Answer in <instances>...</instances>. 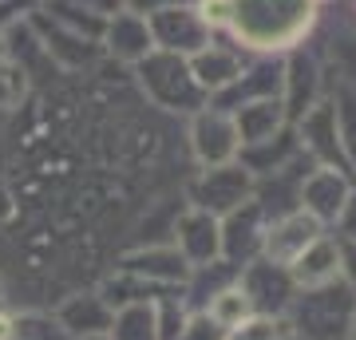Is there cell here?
<instances>
[{
  "label": "cell",
  "mask_w": 356,
  "mask_h": 340,
  "mask_svg": "<svg viewBox=\"0 0 356 340\" xmlns=\"http://www.w3.org/2000/svg\"><path fill=\"white\" fill-rule=\"evenodd\" d=\"M317 24V0H229V32L254 51H289Z\"/></svg>",
  "instance_id": "cell-1"
},
{
  "label": "cell",
  "mask_w": 356,
  "mask_h": 340,
  "mask_svg": "<svg viewBox=\"0 0 356 340\" xmlns=\"http://www.w3.org/2000/svg\"><path fill=\"white\" fill-rule=\"evenodd\" d=\"M289 309V325L297 340H353L356 289L344 277L317 285V289H301Z\"/></svg>",
  "instance_id": "cell-2"
},
{
  "label": "cell",
  "mask_w": 356,
  "mask_h": 340,
  "mask_svg": "<svg viewBox=\"0 0 356 340\" xmlns=\"http://www.w3.org/2000/svg\"><path fill=\"white\" fill-rule=\"evenodd\" d=\"M139 83L151 95L154 107L163 111H178V115H198L206 107V91L194 79L191 63L175 56V51H151L139 63Z\"/></svg>",
  "instance_id": "cell-3"
},
{
  "label": "cell",
  "mask_w": 356,
  "mask_h": 340,
  "mask_svg": "<svg viewBox=\"0 0 356 340\" xmlns=\"http://www.w3.org/2000/svg\"><path fill=\"white\" fill-rule=\"evenodd\" d=\"M254 198V175L242 163H222V166H206L202 175L191 182V202L198 210L214 218L234 214L238 206Z\"/></svg>",
  "instance_id": "cell-4"
},
{
  "label": "cell",
  "mask_w": 356,
  "mask_h": 340,
  "mask_svg": "<svg viewBox=\"0 0 356 340\" xmlns=\"http://www.w3.org/2000/svg\"><path fill=\"white\" fill-rule=\"evenodd\" d=\"M321 238V218H313L305 206H297L289 214H277L266 226V238H261V257L273 265H285L289 269L301 253Z\"/></svg>",
  "instance_id": "cell-5"
},
{
  "label": "cell",
  "mask_w": 356,
  "mask_h": 340,
  "mask_svg": "<svg viewBox=\"0 0 356 340\" xmlns=\"http://www.w3.org/2000/svg\"><path fill=\"white\" fill-rule=\"evenodd\" d=\"M154 36V48L175 51V56H194L210 44V28L198 16V8H186V4H170V8H159V13L147 16Z\"/></svg>",
  "instance_id": "cell-6"
},
{
  "label": "cell",
  "mask_w": 356,
  "mask_h": 340,
  "mask_svg": "<svg viewBox=\"0 0 356 340\" xmlns=\"http://www.w3.org/2000/svg\"><path fill=\"white\" fill-rule=\"evenodd\" d=\"M191 147L198 154L202 166H222L234 163L238 151H242V139H238V127H234V115L218 111V107H202L191 123Z\"/></svg>",
  "instance_id": "cell-7"
},
{
  "label": "cell",
  "mask_w": 356,
  "mask_h": 340,
  "mask_svg": "<svg viewBox=\"0 0 356 340\" xmlns=\"http://www.w3.org/2000/svg\"><path fill=\"white\" fill-rule=\"evenodd\" d=\"M297 139L313 159H321L325 166H337V170H348L353 159L344 154L341 131H337V111H332V99H321L317 107H309L301 119H297Z\"/></svg>",
  "instance_id": "cell-8"
},
{
  "label": "cell",
  "mask_w": 356,
  "mask_h": 340,
  "mask_svg": "<svg viewBox=\"0 0 356 340\" xmlns=\"http://www.w3.org/2000/svg\"><path fill=\"white\" fill-rule=\"evenodd\" d=\"M175 245L178 253L191 261V269L222 261V222L206 210H182L175 222Z\"/></svg>",
  "instance_id": "cell-9"
},
{
  "label": "cell",
  "mask_w": 356,
  "mask_h": 340,
  "mask_svg": "<svg viewBox=\"0 0 356 340\" xmlns=\"http://www.w3.org/2000/svg\"><path fill=\"white\" fill-rule=\"evenodd\" d=\"M238 285L245 289V297H250V305H254L257 313H281V316H285V309H289L293 297H297L293 273L285 269V265L266 261V257L245 265Z\"/></svg>",
  "instance_id": "cell-10"
},
{
  "label": "cell",
  "mask_w": 356,
  "mask_h": 340,
  "mask_svg": "<svg viewBox=\"0 0 356 340\" xmlns=\"http://www.w3.org/2000/svg\"><path fill=\"white\" fill-rule=\"evenodd\" d=\"M261 218H266V210L257 198H250L234 214H226V222H222V261H229L234 269H245L254 261V253L261 250V238H266Z\"/></svg>",
  "instance_id": "cell-11"
},
{
  "label": "cell",
  "mask_w": 356,
  "mask_h": 340,
  "mask_svg": "<svg viewBox=\"0 0 356 340\" xmlns=\"http://www.w3.org/2000/svg\"><path fill=\"white\" fill-rule=\"evenodd\" d=\"M348 198H353V186H348L344 170H337V166H317L301 182V206L321 222H337L344 214Z\"/></svg>",
  "instance_id": "cell-12"
},
{
  "label": "cell",
  "mask_w": 356,
  "mask_h": 340,
  "mask_svg": "<svg viewBox=\"0 0 356 340\" xmlns=\"http://www.w3.org/2000/svg\"><path fill=\"white\" fill-rule=\"evenodd\" d=\"M281 103H285V119H301L309 107L321 103V63L313 51H293V60L285 63V88H281Z\"/></svg>",
  "instance_id": "cell-13"
},
{
  "label": "cell",
  "mask_w": 356,
  "mask_h": 340,
  "mask_svg": "<svg viewBox=\"0 0 356 340\" xmlns=\"http://www.w3.org/2000/svg\"><path fill=\"white\" fill-rule=\"evenodd\" d=\"M285 88V67L281 63H254L234 79L226 91H218V111H238L254 99H273Z\"/></svg>",
  "instance_id": "cell-14"
},
{
  "label": "cell",
  "mask_w": 356,
  "mask_h": 340,
  "mask_svg": "<svg viewBox=\"0 0 356 340\" xmlns=\"http://www.w3.org/2000/svg\"><path fill=\"white\" fill-rule=\"evenodd\" d=\"M123 273H135L154 285H182L191 277V261L178 253V245H147L123 257Z\"/></svg>",
  "instance_id": "cell-15"
},
{
  "label": "cell",
  "mask_w": 356,
  "mask_h": 340,
  "mask_svg": "<svg viewBox=\"0 0 356 340\" xmlns=\"http://www.w3.org/2000/svg\"><path fill=\"white\" fill-rule=\"evenodd\" d=\"M289 273H293V285H297V289H317V285L337 281L341 277V241H332V238L321 234V238L289 265Z\"/></svg>",
  "instance_id": "cell-16"
},
{
  "label": "cell",
  "mask_w": 356,
  "mask_h": 340,
  "mask_svg": "<svg viewBox=\"0 0 356 340\" xmlns=\"http://www.w3.org/2000/svg\"><path fill=\"white\" fill-rule=\"evenodd\" d=\"M186 63H191L194 79L202 83V91H214V95H218V91H226L229 83H234V79L245 72V60H242V56H238L234 48H222V44H214V40H210L202 51H194Z\"/></svg>",
  "instance_id": "cell-17"
},
{
  "label": "cell",
  "mask_w": 356,
  "mask_h": 340,
  "mask_svg": "<svg viewBox=\"0 0 356 340\" xmlns=\"http://www.w3.org/2000/svg\"><path fill=\"white\" fill-rule=\"evenodd\" d=\"M107 48H111L115 60H127V63H143L154 51V36L147 16L139 13H119L107 24Z\"/></svg>",
  "instance_id": "cell-18"
},
{
  "label": "cell",
  "mask_w": 356,
  "mask_h": 340,
  "mask_svg": "<svg viewBox=\"0 0 356 340\" xmlns=\"http://www.w3.org/2000/svg\"><path fill=\"white\" fill-rule=\"evenodd\" d=\"M60 325L72 328V332H83V337H103L115 325V316L111 305L103 301L99 293H76L60 305Z\"/></svg>",
  "instance_id": "cell-19"
},
{
  "label": "cell",
  "mask_w": 356,
  "mask_h": 340,
  "mask_svg": "<svg viewBox=\"0 0 356 340\" xmlns=\"http://www.w3.org/2000/svg\"><path fill=\"white\" fill-rule=\"evenodd\" d=\"M234 127H238L242 147L277 135L281 127H285V103H281V95H273V99H254V103H245V107H238L234 111Z\"/></svg>",
  "instance_id": "cell-20"
},
{
  "label": "cell",
  "mask_w": 356,
  "mask_h": 340,
  "mask_svg": "<svg viewBox=\"0 0 356 340\" xmlns=\"http://www.w3.org/2000/svg\"><path fill=\"white\" fill-rule=\"evenodd\" d=\"M115 340H159V316L154 305H123L111 325Z\"/></svg>",
  "instance_id": "cell-21"
},
{
  "label": "cell",
  "mask_w": 356,
  "mask_h": 340,
  "mask_svg": "<svg viewBox=\"0 0 356 340\" xmlns=\"http://www.w3.org/2000/svg\"><path fill=\"white\" fill-rule=\"evenodd\" d=\"M250 313H254V305H250L242 285H226V289H218L210 297V321L222 328H238Z\"/></svg>",
  "instance_id": "cell-22"
},
{
  "label": "cell",
  "mask_w": 356,
  "mask_h": 340,
  "mask_svg": "<svg viewBox=\"0 0 356 340\" xmlns=\"http://www.w3.org/2000/svg\"><path fill=\"white\" fill-rule=\"evenodd\" d=\"M293 325L281 313H250L238 328H229L226 340H289Z\"/></svg>",
  "instance_id": "cell-23"
},
{
  "label": "cell",
  "mask_w": 356,
  "mask_h": 340,
  "mask_svg": "<svg viewBox=\"0 0 356 340\" xmlns=\"http://www.w3.org/2000/svg\"><path fill=\"white\" fill-rule=\"evenodd\" d=\"M332 111H337V131H341L344 154L356 163V88L353 83H337V91H332Z\"/></svg>",
  "instance_id": "cell-24"
},
{
  "label": "cell",
  "mask_w": 356,
  "mask_h": 340,
  "mask_svg": "<svg viewBox=\"0 0 356 340\" xmlns=\"http://www.w3.org/2000/svg\"><path fill=\"white\" fill-rule=\"evenodd\" d=\"M329 60H332V67H337L341 83H353V88H356V32H348V28L332 32Z\"/></svg>",
  "instance_id": "cell-25"
},
{
  "label": "cell",
  "mask_w": 356,
  "mask_h": 340,
  "mask_svg": "<svg viewBox=\"0 0 356 340\" xmlns=\"http://www.w3.org/2000/svg\"><path fill=\"white\" fill-rule=\"evenodd\" d=\"M24 91H28V76L16 67V63L0 60V111H13V107H20Z\"/></svg>",
  "instance_id": "cell-26"
},
{
  "label": "cell",
  "mask_w": 356,
  "mask_h": 340,
  "mask_svg": "<svg viewBox=\"0 0 356 340\" xmlns=\"http://www.w3.org/2000/svg\"><path fill=\"white\" fill-rule=\"evenodd\" d=\"M178 340H222V325H214L210 313L194 316V321H186V328H182V337Z\"/></svg>",
  "instance_id": "cell-27"
},
{
  "label": "cell",
  "mask_w": 356,
  "mask_h": 340,
  "mask_svg": "<svg viewBox=\"0 0 356 340\" xmlns=\"http://www.w3.org/2000/svg\"><path fill=\"white\" fill-rule=\"evenodd\" d=\"M198 16L206 20V28H229V0H202L198 4Z\"/></svg>",
  "instance_id": "cell-28"
},
{
  "label": "cell",
  "mask_w": 356,
  "mask_h": 340,
  "mask_svg": "<svg viewBox=\"0 0 356 340\" xmlns=\"http://www.w3.org/2000/svg\"><path fill=\"white\" fill-rule=\"evenodd\" d=\"M341 277L356 289V241L341 238Z\"/></svg>",
  "instance_id": "cell-29"
},
{
  "label": "cell",
  "mask_w": 356,
  "mask_h": 340,
  "mask_svg": "<svg viewBox=\"0 0 356 340\" xmlns=\"http://www.w3.org/2000/svg\"><path fill=\"white\" fill-rule=\"evenodd\" d=\"M341 238L356 241V194L348 198V206H344V214H341Z\"/></svg>",
  "instance_id": "cell-30"
},
{
  "label": "cell",
  "mask_w": 356,
  "mask_h": 340,
  "mask_svg": "<svg viewBox=\"0 0 356 340\" xmlns=\"http://www.w3.org/2000/svg\"><path fill=\"white\" fill-rule=\"evenodd\" d=\"M131 8L139 16H151V13H159V8H170V4H178V0H127Z\"/></svg>",
  "instance_id": "cell-31"
},
{
  "label": "cell",
  "mask_w": 356,
  "mask_h": 340,
  "mask_svg": "<svg viewBox=\"0 0 356 340\" xmlns=\"http://www.w3.org/2000/svg\"><path fill=\"white\" fill-rule=\"evenodd\" d=\"M4 218H16V202H13L8 190L0 186V222H4Z\"/></svg>",
  "instance_id": "cell-32"
},
{
  "label": "cell",
  "mask_w": 356,
  "mask_h": 340,
  "mask_svg": "<svg viewBox=\"0 0 356 340\" xmlns=\"http://www.w3.org/2000/svg\"><path fill=\"white\" fill-rule=\"evenodd\" d=\"M13 337H16V321L0 313V340H13Z\"/></svg>",
  "instance_id": "cell-33"
},
{
  "label": "cell",
  "mask_w": 356,
  "mask_h": 340,
  "mask_svg": "<svg viewBox=\"0 0 356 340\" xmlns=\"http://www.w3.org/2000/svg\"><path fill=\"white\" fill-rule=\"evenodd\" d=\"M83 340H107V337H83Z\"/></svg>",
  "instance_id": "cell-34"
},
{
  "label": "cell",
  "mask_w": 356,
  "mask_h": 340,
  "mask_svg": "<svg viewBox=\"0 0 356 340\" xmlns=\"http://www.w3.org/2000/svg\"><path fill=\"white\" fill-rule=\"evenodd\" d=\"M353 340H356V321H353Z\"/></svg>",
  "instance_id": "cell-35"
},
{
  "label": "cell",
  "mask_w": 356,
  "mask_h": 340,
  "mask_svg": "<svg viewBox=\"0 0 356 340\" xmlns=\"http://www.w3.org/2000/svg\"><path fill=\"white\" fill-rule=\"evenodd\" d=\"M289 340H293V337H289Z\"/></svg>",
  "instance_id": "cell-36"
}]
</instances>
